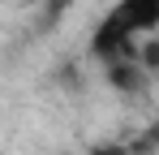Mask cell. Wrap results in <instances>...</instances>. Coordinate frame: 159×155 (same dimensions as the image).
<instances>
[{
  "instance_id": "6da1fadb",
  "label": "cell",
  "mask_w": 159,
  "mask_h": 155,
  "mask_svg": "<svg viewBox=\"0 0 159 155\" xmlns=\"http://www.w3.org/2000/svg\"><path fill=\"white\" fill-rule=\"evenodd\" d=\"M159 26V0H116L107 17L95 26V56H138V35H151Z\"/></svg>"
},
{
  "instance_id": "7a4b0ae2",
  "label": "cell",
  "mask_w": 159,
  "mask_h": 155,
  "mask_svg": "<svg viewBox=\"0 0 159 155\" xmlns=\"http://www.w3.org/2000/svg\"><path fill=\"white\" fill-rule=\"evenodd\" d=\"M90 155H133V147H120V142H103V147H95Z\"/></svg>"
},
{
  "instance_id": "3957f363",
  "label": "cell",
  "mask_w": 159,
  "mask_h": 155,
  "mask_svg": "<svg viewBox=\"0 0 159 155\" xmlns=\"http://www.w3.org/2000/svg\"><path fill=\"white\" fill-rule=\"evenodd\" d=\"M48 4H52V13H65V9H69V4H78V0H48Z\"/></svg>"
}]
</instances>
